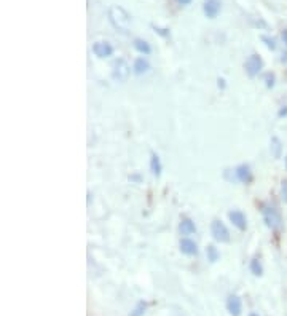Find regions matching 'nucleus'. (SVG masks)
Returning a JSON list of instances; mask_svg holds the SVG:
<instances>
[{"instance_id": "nucleus-9", "label": "nucleus", "mask_w": 287, "mask_h": 316, "mask_svg": "<svg viewBox=\"0 0 287 316\" xmlns=\"http://www.w3.org/2000/svg\"><path fill=\"white\" fill-rule=\"evenodd\" d=\"M227 310L230 311L232 316H241V311H242L241 299L238 295H230L227 300Z\"/></svg>"}, {"instance_id": "nucleus-18", "label": "nucleus", "mask_w": 287, "mask_h": 316, "mask_svg": "<svg viewBox=\"0 0 287 316\" xmlns=\"http://www.w3.org/2000/svg\"><path fill=\"white\" fill-rule=\"evenodd\" d=\"M271 149H273V156L279 158V155H281V142H279L278 137L271 139Z\"/></svg>"}, {"instance_id": "nucleus-17", "label": "nucleus", "mask_w": 287, "mask_h": 316, "mask_svg": "<svg viewBox=\"0 0 287 316\" xmlns=\"http://www.w3.org/2000/svg\"><path fill=\"white\" fill-rule=\"evenodd\" d=\"M206 254H208V261L209 262H217L219 259H220V252L217 251V248L212 246V244L206 248Z\"/></svg>"}, {"instance_id": "nucleus-10", "label": "nucleus", "mask_w": 287, "mask_h": 316, "mask_svg": "<svg viewBox=\"0 0 287 316\" xmlns=\"http://www.w3.org/2000/svg\"><path fill=\"white\" fill-rule=\"evenodd\" d=\"M180 251L185 254V255H196L198 254V246H196V243L190 238H182L180 240Z\"/></svg>"}, {"instance_id": "nucleus-14", "label": "nucleus", "mask_w": 287, "mask_h": 316, "mask_svg": "<svg viewBox=\"0 0 287 316\" xmlns=\"http://www.w3.org/2000/svg\"><path fill=\"white\" fill-rule=\"evenodd\" d=\"M133 69H134V74L140 75V74H144V72H147L150 69V64H149L147 60H144V57H137V60L134 61Z\"/></svg>"}, {"instance_id": "nucleus-20", "label": "nucleus", "mask_w": 287, "mask_h": 316, "mask_svg": "<svg viewBox=\"0 0 287 316\" xmlns=\"http://www.w3.org/2000/svg\"><path fill=\"white\" fill-rule=\"evenodd\" d=\"M262 40L265 42V45H266V48H268V50H276V42L273 40V38H270V37L263 35V37H262Z\"/></svg>"}, {"instance_id": "nucleus-23", "label": "nucleus", "mask_w": 287, "mask_h": 316, "mask_svg": "<svg viewBox=\"0 0 287 316\" xmlns=\"http://www.w3.org/2000/svg\"><path fill=\"white\" fill-rule=\"evenodd\" d=\"M176 2H177L179 5H190L193 0H176Z\"/></svg>"}, {"instance_id": "nucleus-26", "label": "nucleus", "mask_w": 287, "mask_h": 316, "mask_svg": "<svg viewBox=\"0 0 287 316\" xmlns=\"http://www.w3.org/2000/svg\"><path fill=\"white\" fill-rule=\"evenodd\" d=\"M285 168H287V156H285Z\"/></svg>"}, {"instance_id": "nucleus-7", "label": "nucleus", "mask_w": 287, "mask_h": 316, "mask_svg": "<svg viewBox=\"0 0 287 316\" xmlns=\"http://www.w3.org/2000/svg\"><path fill=\"white\" fill-rule=\"evenodd\" d=\"M228 218H230V222H232L238 230H246L248 228V219H246V215H244L241 211H230L228 212Z\"/></svg>"}, {"instance_id": "nucleus-13", "label": "nucleus", "mask_w": 287, "mask_h": 316, "mask_svg": "<svg viewBox=\"0 0 287 316\" xmlns=\"http://www.w3.org/2000/svg\"><path fill=\"white\" fill-rule=\"evenodd\" d=\"M150 169L152 172L156 176V177H160L161 176V162H160V156H158L156 153H152V158H150Z\"/></svg>"}, {"instance_id": "nucleus-11", "label": "nucleus", "mask_w": 287, "mask_h": 316, "mask_svg": "<svg viewBox=\"0 0 287 316\" xmlns=\"http://www.w3.org/2000/svg\"><path fill=\"white\" fill-rule=\"evenodd\" d=\"M179 232H180V235H183V236L193 235V233L196 232V225H195V222H193L192 219L185 218V219H182L180 224H179Z\"/></svg>"}, {"instance_id": "nucleus-15", "label": "nucleus", "mask_w": 287, "mask_h": 316, "mask_svg": "<svg viewBox=\"0 0 287 316\" xmlns=\"http://www.w3.org/2000/svg\"><path fill=\"white\" fill-rule=\"evenodd\" d=\"M134 48H136L139 53H142V54H150V53H152L150 45H149L146 40H142V38H136V40H134Z\"/></svg>"}, {"instance_id": "nucleus-25", "label": "nucleus", "mask_w": 287, "mask_h": 316, "mask_svg": "<svg viewBox=\"0 0 287 316\" xmlns=\"http://www.w3.org/2000/svg\"><path fill=\"white\" fill-rule=\"evenodd\" d=\"M249 316H258V314H257V313H251Z\"/></svg>"}, {"instance_id": "nucleus-2", "label": "nucleus", "mask_w": 287, "mask_h": 316, "mask_svg": "<svg viewBox=\"0 0 287 316\" xmlns=\"http://www.w3.org/2000/svg\"><path fill=\"white\" fill-rule=\"evenodd\" d=\"M262 214H263V219H265L266 227H270L271 230L278 232V230L281 228V225H282L279 211L275 206H271V205H262Z\"/></svg>"}, {"instance_id": "nucleus-21", "label": "nucleus", "mask_w": 287, "mask_h": 316, "mask_svg": "<svg viewBox=\"0 0 287 316\" xmlns=\"http://www.w3.org/2000/svg\"><path fill=\"white\" fill-rule=\"evenodd\" d=\"M281 195H282V201L287 203V181H282V185H281Z\"/></svg>"}, {"instance_id": "nucleus-5", "label": "nucleus", "mask_w": 287, "mask_h": 316, "mask_svg": "<svg viewBox=\"0 0 287 316\" xmlns=\"http://www.w3.org/2000/svg\"><path fill=\"white\" fill-rule=\"evenodd\" d=\"M244 67H246V72H248L249 77H255V75L260 74V70L263 69V61H262L260 56L254 53L248 57V61H246V64H244Z\"/></svg>"}, {"instance_id": "nucleus-4", "label": "nucleus", "mask_w": 287, "mask_h": 316, "mask_svg": "<svg viewBox=\"0 0 287 316\" xmlns=\"http://www.w3.org/2000/svg\"><path fill=\"white\" fill-rule=\"evenodd\" d=\"M129 69L128 63L125 60H117L113 63V70H112V77L117 80V82H126L128 77H129Z\"/></svg>"}, {"instance_id": "nucleus-16", "label": "nucleus", "mask_w": 287, "mask_h": 316, "mask_svg": "<svg viewBox=\"0 0 287 316\" xmlns=\"http://www.w3.org/2000/svg\"><path fill=\"white\" fill-rule=\"evenodd\" d=\"M251 271H252V275H255V276H262L263 275V268H262L260 259H258V257H254L252 261H251Z\"/></svg>"}, {"instance_id": "nucleus-19", "label": "nucleus", "mask_w": 287, "mask_h": 316, "mask_svg": "<svg viewBox=\"0 0 287 316\" xmlns=\"http://www.w3.org/2000/svg\"><path fill=\"white\" fill-rule=\"evenodd\" d=\"M146 310H147V304H146V302H139V304L136 305V308L131 311V316H144Z\"/></svg>"}, {"instance_id": "nucleus-1", "label": "nucleus", "mask_w": 287, "mask_h": 316, "mask_svg": "<svg viewBox=\"0 0 287 316\" xmlns=\"http://www.w3.org/2000/svg\"><path fill=\"white\" fill-rule=\"evenodd\" d=\"M109 21L112 23L115 29H118L121 32H128L129 26H131V16H129V13L118 5H112L109 8Z\"/></svg>"}, {"instance_id": "nucleus-6", "label": "nucleus", "mask_w": 287, "mask_h": 316, "mask_svg": "<svg viewBox=\"0 0 287 316\" xmlns=\"http://www.w3.org/2000/svg\"><path fill=\"white\" fill-rule=\"evenodd\" d=\"M220 8H222L220 0H206L203 5V11L209 19L217 18V14L220 13Z\"/></svg>"}, {"instance_id": "nucleus-12", "label": "nucleus", "mask_w": 287, "mask_h": 316, "mask_svg": "<svg viewBox=\"0 0 287 316\" xmlns=\"http://www.w3.org/2000/svg\"><path fill=\"white\" fill-rule=\"evenodd\" d=\"M236 177L244 182V184H248L252 181V172H251V168L248 165H241L236 168Z\"/></svg>"}, {"instance_id": "nucleus-24", "label": "nucleus", "mask_w": 287, "mask_h": 316, "mask_svg": "<svg viewBox=\"0 0 287 316\" xmlns=\"http://www.w3.org/2000/svg\"><path fill=\"white\" fill-rule=\"evenodd\" d=\"M282 40H284V43L287 45V29H285V31L282 32Z\"/></svg>"}, {"instance_id": "nucleus-22", "label": "nucleus", "mask_w": 287, "mask_h": 316, "mask_svg": "<svg viewBox=\"0 0 287 316\" xmlns=\"http://www.w3.org/2000/svg\"><path fill=\"white\" fill-rule=\"evenodd\" d=\"M275 85V75L273 74H266V86L270 88V86Z\"/></svg>"}, {"instance_id": "nucleus-3", "label": "nucleus", "mask_w": 287, "mask_h": 316, "mask_svg": "<svg viewBox=\"0 0 287 316\" xmlns=\"http://www.w3.org/2000/svg\"><path fill=\"white\" fill-rule=\"evenodd\" d=\"M211 233L214 236L215 241H219V243H228L230 241V232H228V228L227 225L219 221V219H215L212 221L211 224Z\"/></svg>"}, {"instance_id": "nucleus-8", "label": "nucleus", "mask_w": 287, "mask_h": 316, "mask_svg": "<svg viewBox=\"0 0 287 316\" xmlns=\"http://www.w3.org/2000/svg\"><path fill=\"white\" fill-rule=\"evenodd\" d=\"M93 53L97 57H109V56H112L113 48H112L110 43H107V42H96L94 45H93Z\"/></svg>"}]
</instances>
